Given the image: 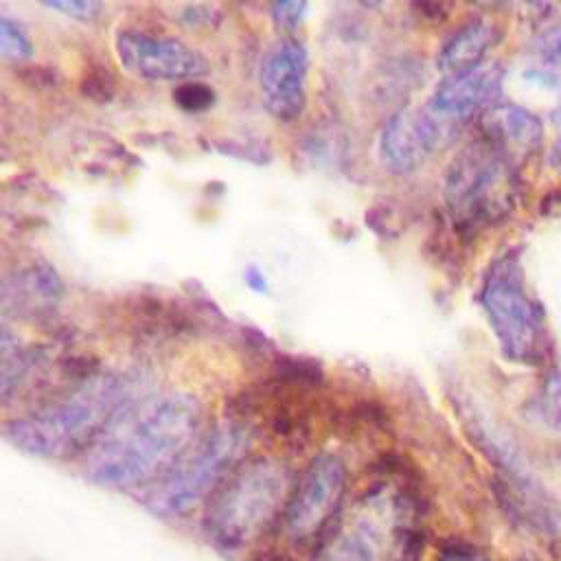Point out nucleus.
<instances>
[{"mask_svg": "<svg viewBox=\"0 0 561 561\" xmlns=\"http://www.w3.org/2000/svg\"><path fill=\"white\" fill-rule=\"evenodd\" d=\"M199 423L202 405L186 392L129 401L88 449L85 476L114 489L147 482L180 460Z\"/></svg>", "mask_w": 561, "mask_h": 561, "instance_id": "obj_1", "label": "nucleus"}, {"mask_svg": "<svg viewBox=\"0 0 561 561\" xmlns=\"http://www.w3.org/2000/svg\"><path fill=\"white\" fill-rule=\"evenodd\" d=\"M127 403V381L112 373H96L53 403L11 421L4 436L26 454L64 458L83 447L90 449Z\"/></svg>", "mask_w": 561, "mask_h": 561, "instance_id": "obj_2", "label": "nucleus"}, {"mask_svg": "<svg viewBox=\"0 0 561 561\" xmlns=\"http://www.w3.org/2000/svg\"><path fill=\"white\" fill-rule=\"evenodd\" d=\"M289 493V471L280 460L252 458L232 469L215 489L208 502L206 530L226 548L245 546L267 528L280 508L285 511Z\"/></svg>", "mask_w": 561, "mask_h": 561, "instance_id": "obj_3", "label": "nucleus"}, {"mask_svg": "<svg viewBox=\"0 0 561 561\" xmlns=\"http://www.w3.org/2000/svg\"><path fill=\"white\" fill-rule=\"evenodd\" d=\"M480 305L504 357L515 364H539L548 353V329L515 250L500 254L486 270Z\"/></svg>", "mask_w": 561, "mask_h": 561, "instance_id": "obj_4", "label": "nucleus"}, {"mask_svg": "<svg viewBox=\"0 0 561 561\" xmlns=\"http://www.w3.org/2000/svg\"><path fill=\"white\" fill-rule=\"evenodd\" d=\"M515 164L486 140L467 145L445 171V202L460 228H484L508 217L517 204Z\"/></svg>", "mask_w": 561, "mask_h": 561, "instance_id": "obj_5", "label": "nucleus"}, {"mask_svg": "<svg viewBox=\"0 0 561 561\" xmlns=\"http://www.w3.org/2000/svg\"><path fill=\"white\" fill-rule=\"evenodd\" d=\"M248 445L250 432L243 425L221 423L213 427L156 484L149 495L151 511L164 517L191 511L239 467Z\"/></svg>", "mask_w": 561, "mask_h": 561, "instance_id": "obj_6", "label": "nucleus"}, {"mask_svg": "<svg viewBox=\"0 0 561 561\" xmlns=\"http://www.w3.org/2000/svg\"><path fill=\"white\" fill-rule=\"evenodd\" d=\"M405 535V502L394 493L377 491L353 506L320 561H392Z\"/></svg>", "mask_w": 561, "mask_h": 561, "instance_id": "obj_7", "label": "nucleus"}, {"mask_svg": "<svg viewBox=\"0 0 561 561\" xmlns=\"http://www.w3.org/2000/svg\"><path fill=\"white\" fill-rule=\"evenodd\" d=\"M346 489V467L333 454L316 456L291 486L283 511V526L289 539L307 541L318 535L335 515Z\"/></svg>", "mask_w": 561, "mask_h": 561, "instance_id": "obj_8", "label": "nucleus"}, {"mask_svg": "<svg viewBox=\"0 0 561 561\" xmlns=\"http://www.w3.org/2000/svg\"><path fill=\"white\" fill-rule=\"evenodd\" d=\"M118 64L145 81H195L208 72V61L188 44L167 35L118 31L114 37Z\"/></svg>", "mask_w": 561, "mask_h": 561, "instance_id": "obj_9", "label": "nucleus"}, {"mask_svg": "<svg viewBox=\"0 0 561 561\" xmlns=\"http://www.w3.org/2000/svg\"><path fill=\"white\" fill-rule=\"evenodd\" d=\"M456 125L438 118L430 107H401L386 118L377 138V153L392 173H412L440 151Z\"/></svg>", "mask_w": 561, "mask_h": 561, "instance_id": "obj_10", "label": "nucleus"}, {"mask_svg": "<svg viewBox=\"0 0 561 561\" xmlns=\"http://www.w3.org/2000/svg\"><path fill=\"white\" fill-rule=\"evenodd\" d=\"M261 94L270 114L278 121H294L307 103V50L298 39H283L272 46L259 72Z\"/></svg>", "mask_w": 561, "mask_h": 561, "instance_id": "obj_11", "label": "nucleus"}, {"mask_svg": "<svg viewBox=\"0 0 561 561\" xmlns=\"http://www.w3.org/2000/svg\"><path fill=\"white\" fill-rule=\"evenodd\" d=\"M504 81V68L497 61H484L467 72L447 77L430 96L427 107L443 121L458 125L473 114H484L497 103Z\"/></svg>", "mask_w": 561, "mask_h": 561, "instance_id": "obj_12", "label": "nucleus"}, {"mask_svg": "<svg viewBox=\"0 0 561 561\" xmlns=\"http://www.w3.org/2000/svg\"><path fill=\"white\" fill-rule=\"evenodd\" d=\"M482 134L489 145L504 153L513 164L528 158L543 142L541 118L515 103H495L482 114Z\"/></svg>", "mask_w": 561, "mask_h": 561, "instance_id": "obj_13", "label": "nucleus"}, {"mask_svg": "<svg viewBox=\"0 0 561 561\" xmlns=\"http://www.w3.org/2000/svg\"><path fill=\"white\" fill-rule=\"evenodd\" d=\"M502 39V28L486 18H471L454 28L438 48L436 66L443 75L454 77L484 64L486 53Z\"/></svg>", "mask_w": 561, "mask_h": 561, "instance_id": "obj_14", "label": "nucleus"}, {"mask_svg": "<svg viewBox=\"0 0 561 561\" xmlns=\"http://www.w3.org/2000/svg\"><path fill=\"white\" fill-rule=\"evenodd\" d=\"M4 307L15 305L20 311L37 313L53 309L61 296L59 276L46 265H31L26 270H15L13 278L4 280Z\"/></svg>", "mask_w": 561, "mask_h": 561, "instance_id": "obj_15", "label": "nucleus"}, {"mask_svg": "<svg viewBox=\"0 0 561 561\" xmlns=\"http://www.w3.org/2000/svg\"><path fill=\"white\" fill-rule=\"evenodd\" d=\"M0 53L11 61H24L33 57V44L26 31L9 15H0Z\"/></svg>", "mask_w": 561, "mask_h": 561, "instance_id": "obj_16", "label": "nucleus"}, {"mask_svg": "<svg viewBox=\"0 0 561 561\" xmlns=\"http://www.w3.org/2000/svg\"><path fill=\"white\" fill-rule=\"evenodd\" d=\"M539 414L548 427L561 432V370L548 373L539 394Z\"/></svg>", "mask_w": 561, "mask_h": 561, "instance_id": "obj_17", "label": "nucleus"}, {"mask_svg": "<svg viewBox=\"0 0 561 561\" xmlns=\"http://www.w3.org/2000/svg\"><path fill=\"white\" fill-rule=\"evenodd\" d=\"M173 101L180 110L184 112H204L213 107L215 103V92L210 85L202 81H184L173 90Z\"/></svg>", "mask_w": 561, "mask_h": 561, "instance_id": "obj_18", "label": "nucleus"}, {"mask_svg": "<svg viewBox=\"0 0 561 561\" xmlns=\"http://www.w3.org/2000/svg\"><path fill=\"white\" fill-rule=\"evenodd\" d=\"M46 7L75 20H92L101 11V4L94 0H55L46 2Z\"/></svg>", "mask_w": 561, "mask_h": 561, "instance_id": "obj_19", "label": "nucleus"}, {"mask_svg": "<svg viewBox=\"0 0 561 561\" xmlns=\"http://www.w3.org/2000/svg\"><path fill=\"white\" fill-rule=\"evenodd\" d=\"M539 55L548 64H561V22L550 24L537 39Z\"/></svg>", "mask_w": 561, "mask_h": 561, "instance_id": "obj_20", "label": "nucleus"}, {"mask_svg": "<svg viewBox=\"0 0 561 561\" xmlns=\"http://www.w3.org/2000/svg\"><path fill=\"white\" fill-rule=\"evenodd\" d=\"M270 11H272V20L280 28H294L302 20L307 4L305 2H276L270 7Z\"/></svg>", "mask_w": 561, "mask_h": 561, "instance_id": "obj_21", "label": "nucleus"}, {"mask_svg": "<svg viewBox=\"0 0 561 561\" xmlns=\"http://www.w3.org/2000/svg\"><path fill=\"white\" fill-rule=\"evenodd\" d=\"M245 283H248V287H252L254 291H267V280H265V276H263L256 267H250V270L245 272Z\"/></svg>", "mask_w": 561, "mask_h": 561, "instance_id": "obj_22", "label": "nucleus"}, {"mask_svg": "<svg viewBox=\"0 0 561 561\" xmlns=\"http://www.w3.org/2000/svg\"><path fill=\"white\" fill-rule=\"evenodd\" d=\"M550 164H552L557 171H561V136L554 140V145H552V149H550Z\"/></svg>", "mask_w": 561, "mask_h": 561, "instance_id": "obj_23", "label": "nucleus"}, {"mask_svg": "<svg viewBox=\"0 0 561 561\" xmlns=\"http://www.w3.org/2000/svg\"><path fill=\"white\" fill-rule=\"evenodd\" d=\"M550 118H552V123H557V125H561V99H559V103H557V107L552 110V114H550Z\"/></svg>", "mask_w": 561, "mask_h": 561, "instance_id": "obj_24", "label": "nucleus"}, {"mask_svg": "<svg viewBox=\"0 0 561 561\" xmlns=\"http://www.w3.org/2000/svg\"><path fill=\"white\" fill-rule=\"evenodd\" d=\"M449 561H476V559H462V557H454V559H449Z\"/></svg>", "mask_w": 561, "mask_h": 561, "instance_id": "obj_25", "label": "nucleus"}]
</instances>
